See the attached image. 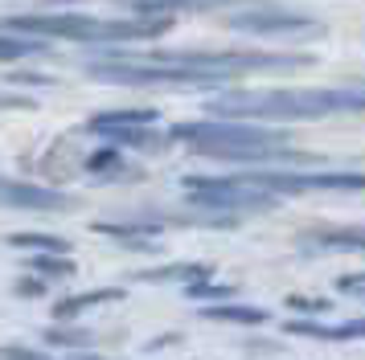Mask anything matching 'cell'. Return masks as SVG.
Returning a JSON list of instances; mask_svg holds the SVG:
<instances>
[{
    "instance_id": "obj_15",
    "label": "cell",
    "mask_w": 365,
    "mask_h": 360,
    "mask_svg": "<svg viewBox=\"0 0 365 360\" xmlns=\"http://www.w3.org/2000/svg\"><path fill=\"white\" fill-rule=\"evenodd\" d=\"M214 275V266H205V262H193V266H189V262H181V266H165V270H144V282H160V278H181L185 287H189V282H205V278Z\"/></svg>"
},
{
    "instance_id": "obj_21",
    "label": "cell",
    "mask_w": 365,
    "mask_h": 360,
    "mask_svg": "<svg viewBox=\"0 0 365 360\" xmlns=\"http://www.w3.org/2000/svg\"><path fill=\"white\" fill-rule=\"evenodd\" d=\"M4 360H50V356H41V352H29V348L9 344V348H4Z\"/></svg>"
},
{
    "instance_id": "obj_9",
    "label": "cell",
    "mask_w": 365,
    "mask_h": 360,
    "mask_svg": "<svg viewBox=\"0 0 365 360\" xmlns=\"http://www.w3.org/2000/svg\"><path fill=\"white\" fill-rule=\"evenodd\" d=\"M287 336H312V340H365V319H349V324H287Z\"/></svg>"
},
{
    "instance_id": "obj_6",
    "label": "cell",
    "mask_w": 365,
    "mask_h": 360,
    "mask_svg": "<svg viewBox=\"0 0 365 360\" xmlns=\"http://www.w3.org/2000/svg\"><path fill=\"white\" fill-rule=\"evenodd\" d=\"M230 29L255 33V37H316L324 33V25L308 13H292V9H250V13H234Z\"/></svg>"
},
{
    "instance_id": "obj_14",
    "label": "cell",
    "mask_w": 365,
    "mask_h": 360,
    "mask_svg": "<svg viewBox=\"0 0 365 360\" xmlns=\"http://www.w3.org/2000/svg\"><path fill=\"white\" fill-rule=\"evenodd\" d=\"M308 242L316 250H365V229H320Z\"/></svg>"
},
{
    "instance_id": "obj_12",
    "label": "cell",
    "mask_w": 365,
    "mask_h": 360,
    "mask_svg": "<svg viewBox=\"0 0 365 360\" xmlns=\"http://www.w3.org/2000/svg\"><path fill=\"white\" fill-rule=\"evenodd\" d=\"M205 319H217V324H267L271 311L267 307H247V303H217V307H201Z\"/></svg>"
},
{
    "instance_id": "obj_17",
    "label": "cell",
    "mask_w": 365,
    "mask_h": 360,
    "mask_svg": "<svg viewBox=\"0 0 365 360\" xmlns=\"http://www.w3.org/2000/svg\"><path fill=\"white\" fill-rule=\"evenodd\" d=\"M34 270H37V275H46V278L78 275V270H74V262H70L66 254H34Z\"/></svg>"
},
{
    "instance_id": "obj_4",
    "label": "cell",
    "mask_w": 365,
    "mask_h": 360,
    "mask_svg": "<svg viewBox=\"0 0 365 360\" xmlns=\"http://www.w3.org/2000/svg\"><path fill=\"white\" fill-rule=\"evenodd\" d=\"M185 196L193 201V209H271L279 196L263 189V184H255L247 172H238V176H185L181 180Z\"/></svg>"
},
{
    "instance_id": "obj_5",
    "label": "cell",
    "mask_w": 365,
    "mask_h": 360,
    "mask_svg": "<svg viewBox=\"0 0 365 360\" xmlns=\"http://www.w3.org/2000/svg\"><path fill=\"white\" fill-rule=\"evenodd\" d=\"M255 184L271 189L275 196L287 193H353L365 189V172H247Z\"/></svg>"
},
{
    "instance_id": "obj_13",
    "label": "cell",
    "mask_w": 365,
    "mask_h": 360,
    "mask_svg": "<svg viewBox=\"0 0 365 360\" xmlns=\"http://www.w3.org/2000/svg\"><path fill=\"white\" fill-rule=\"evenodd\" d=\"M46 41L37 37V33H25V37H17L13 29H4V37H0V58L4 62H17V58H37V53H46Z\"/></svg>"
},
{
    "instance_id": "obj_7",
    "label": "cell",
    "mask_w": 365,
    "mask_h": 360,
    "mask_svg": "<svg viewBox=\"0 0 365 360\" xmlns=\"http://www.w3.org/2000/svg\"><path fill=\"white\" fill-rule=\"evenodd\" d=\"M0 196L9 209H41V213H66L74 196L58 193V189H41V184H21V180H4Z\"/></svg>"
},
{
    "instance_id": "obj_11",
    "label": "cell",
    "mask_w": 365,
    "mask_h": 360,
    "mask_svg": "<svg viewBox=\"0 0 365 360\" xmlns=\"http://www.w3.org/2000/svg\"><path fill=\"white\" fill-rule=\"evenodd\" d=\"M115 299H123V291H119V287H99V291H83V295H70V299H62V303L53 307V315H58V319H74V315H83V311L99 307V303H115Z\"/></svg>"
},
{
    "instance_id": "obj_16",
    "label": "cell",
    "mask_w": 365,
    "mask_h": 360,
    "mask_svg": "<svg viewBox=\"0 0 365 360\" xmlns=\"http://www.w3.org/2000/svg\"><path fill=\"white\" fill-rule=\"evenodd\" d=\"M13 250H37V254H66L70 242L53 238V233H9Z\"/></svg>"
},
{
    "instance_id": "obj_19",
    "label": "cell",
    "mask_w": 365,
    "mask_h": 360,
    "mask_svg": "<svg viewBox=\"0 0 365 360\" xmlns=\"http://www.w3.org/2000/svg\"><path fill=\"white\" fill-rule=\"evenodd\" d=\"M287 307L304 311V315H324L332 303H329V299H308V295H287Z\"/></svg>"
},
{
    "instance_id": "obj_3",
    "label": "cell",
    "mask_w": 365,
    "mask_h": 360,
    "mask_svg": "<svg viewBox=\"0 0 365 360\" xmlns=\"http://www.w3.org/2000/svg\"><path fill=\"white\" fill-rule=\"evenodd\" d=\"M4 29L37 33V37H66V41H95V46H115V41H148L168 29V16H123V21H103L91 13H37V16H4Z\"/></svg>"
},
{
    "instance_id": "obj_2",
    "label": "cell",
    "mask_w": 365,
    "mask_h": 360,
    "mask_svg": "<svg viewBox=\"0 0 365 360\" xmlns=\"http://www.w3.org/2000/svg\"><path fill=\"white\" fill-rule=\"evenodd\" d=\"M173 139L189 144L201 156H217V160H304L292 135L271 127H255L242 119H201V123H177L168 131Z\"/></svg>"
},
{
    "instance_id": "obj_8",
    "label": "cell",
    "mask_w": 365,
    "mask_h": 360,
    "mask_svg": "<svg viewBox=\"0 0 365 360\" xmlns=\"http://www.w3.org/2000/svg\"><path fill=\"white\" fill-rule=\"evenodd\" d=\"M152 123H156V111H148V107H135V111H103V115H91V119H86V131L115 139V135H123V131L152 127Z\"/></svg>"
},
{
    "instance_id": "obj_20",
    "label": "cell",
    "mask_w": 365,
    "mask_h": 360,
    "mask_svg": "<svg viewBox=\"0 0 365 360\" xmlns=\"http://www.w3.org/2000/svg\"><path fill=\"white\" fill-rule=\"evenodd\" d=\"M336 291L353 295V299H365V270H361V275H341V278H336Z\"/></svg>"
},
{
    "instance_id": "obj_1",
    "label": "cell",
    "mask_w": 365,
    "mask_h": 360,
    "mask_svg": "<svg viewBox=\"0 0 365 360\" xmlns=\"http://www.w3.org/2000/svg\"><path fill=\"white\" fill-rule=\"evenodd\" d=\"M210 111L222 119H324V115H357L365 111V82L332 86V90H230L210 102Z\"/></svg>"
},
{
    "instance_id": "obj_23",
    "label": "cell",
    "mask_w": 365,
    "mask_h": 360,
    "mask_svg": "<svg viewBox=\"0 0 365 360\" xmlns=\"http://www.w3.org/2000/svg\"><path fill=\"white\" fill-rule=\"evenodd\" d=\"M58 4H74V0H58Z\"/></svg>"
},
{
    "instance_id": "obj_22",
    "label": "cell",
    "mask_w": 365,
    "mask_h": 360,
    "mask_svg": "<svg viewBox=\"0 0 365 360\" xmlns=\"http://www.w3.org/2000/svg\"><path fill=\"white\" fill-rule=\"evenodd\" d=\"M17 291H21V295H41V282H29V278H25Z\"/></svg>"
},
{
    "instance_id": "obj_18",
    "label": "cell",
    "mask_w": 365,
    "mask_h": 360,
    "mask_svg": "<svg viewBox=\"0 0 365 360\" xmlns=\"http://www.w3.org/2000/svg\"><path fill=\"white\" fill-rule=\"evenodd\" d=\"M41 340L53 344V348H86L95 336L91 332H74V327H50V332H41Z\"/></svg>"
},
{
    "instance_id": "obj_10",
    "label": "cell",
    "mask_w": 365,
    "mask_h": 360,
    "mask_svg": "<svg viewBox=\"0 0 365 360\" xmlns=\"http://www.w3.org/2000/svg\"><path fill=\"white\" fill-rule=\"evenodd\" d=\"M86 172H91V176H107V180H144L140 168H132L128 160H119L115 144L103 147V152H95V156L86 160Z\"/></svg>"
}]
</instances>
